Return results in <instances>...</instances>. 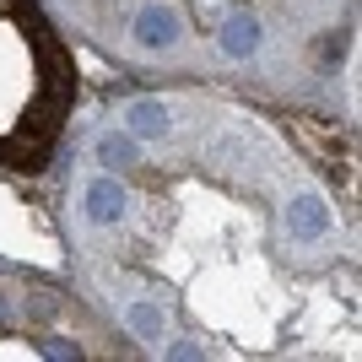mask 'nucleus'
<instances>
[{
    "label": "nucleus",
    "instance_id": "obj_1",
    "mask_svg": "<svg viewBox=\"0 0 362 362\" xmlns=\"http://www.w3.org/2000/svg\"><path fill=\"white\" fill-rule=\"evenodd\" d=\"M136 38L146 49H168L173 38H179V11H168V6H146V11L136 16Z\"/></svg>",
    "mask_w": 362,
    "mask_h": 362
},
{
    "label": "nucleus",
    "instance_id": "obj_2",
    "mask_svg": "<svg viewBox=\"0 0 362 362\" xmlns=\"http://www.w3.org/2000/svg\"><path fill=\"white\" fill-rule=\"evenodd\" d=\"M287 227L298 233V238H319V233L330 227V211H325V200H314V195L292 200V206H287Z\"/></svg>",
    "mask_w": 362,
    "mask_h": 362
},
{
    "label": "nucleus",
    "instance_id": "obj_3",
    "mask_svg": "<svg viewBox=\"0 0 362 362\" xmlns=\"http://www.w3.org/2000/svg\"><path fill=\"white\" fill-rule=\"evenodd\" d=\"M87 211H92V222H114V216H124V189L114 179L87 184Z\"/></svg>",
    "mask_w": 362,
    "mask_h": 362
},
{
    "label": "nucleus",
    "instance_id": "obj_4",
    "mask_svg": "<svg viewBox=\"0 0 362 362\" xmlns=\"http://www.w3.org/2000/svg\"><path fill=\"white\" fill-rule=\"evenodd\" d=\"M255 44H259V22H255V16H233V22L222 28V49L233 54V60L255 54Z\"/></svg>",
    "mask_w": 362,
    "mask_h": 362
},
{
    "label": "nucleus",
    "instance_id": "obj_5",
    "mask_svg": "<svg viewBox=\"0 0 362 362\" xmlns=\"http://www.w3.org/2000/svg\"><path fill=\"white\" fill-rule=\"evenodd\" d=\"M130 124H136V136H168V108L141 98V103H130Z\"/></svg>",
    "mask_w": 362,
    "mask_h": 362
},
{
    "label": "nucleus",
    "instance_id": "obj_6",
    "mask_svg": "<svg viewBox=\"0 0 362 362\" xmlns=\"http://www.w3.org/2000/svg\"><path fill=\"white\" fill-rule=\"evenodd\" d=\"M103 163H114V168H130V163H136V141L108 136V141H103Z\"/></svg>",
    "mask_w": 362,
    "mask_h": 362
},
{
    "label": "nucleus",
    "instance_id": "obj_7",
    "mask_svg": "<svg viewBox=\"0 0 362 362\" xmlns=\"http://www.w3.org/2000/svg\"><path fill=\"white\" fill-rule=\"evenodd\" d=\"M130 325H136L141 335H157V330H163V319H157L151 303H136V308H130Z\"/></svg>",
    "mask_w": 362,
    "mask_h": 362
},
{
    "label": "nucleus",
    "instance_id": "obj_8",
    "mask_svg": "<svg viewBox=\"0 0 362 362\" xmlns=\"http://www.w3.org/2000/svg\"><path fill=\"white\" fill-rule=\"evenodd\" d=\"M238 157H243V141L238 136H227V141H216V146H211V163L216 168H233Z\"/></svg>",
    "mask_w": 362,
    "mask_h": 362
},
{
    "label": "nucleus",
    "instance_id": "obj_9",
    "mask_svg": "<svg viewBox=\"0 0 362 362\" xmlns=\"http://www.w3.org/2000/svg\"><path fill=\"white\" fill-rule=\"evenodd\" d=\"M0 319H6V298H0Z\"/></svg>",
    "mask_w": 362,
    "mask_h": 362
}]
</instances>
